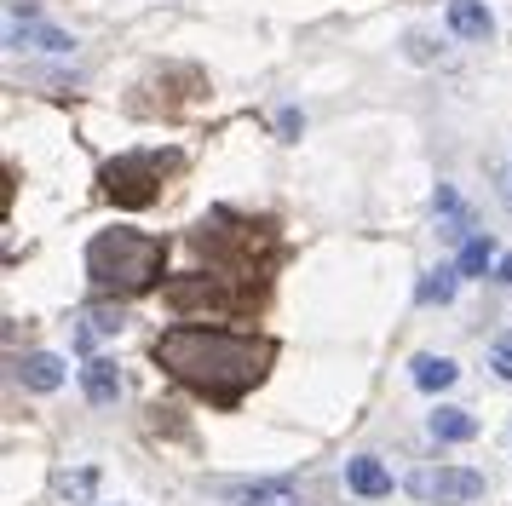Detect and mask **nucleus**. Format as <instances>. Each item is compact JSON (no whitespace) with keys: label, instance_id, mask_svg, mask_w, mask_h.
<instances>
[{"label":"nucleus","instance_id":"nucleus-20","mask_svg":"<svg viewBox=\"0 0 512 506\" xmlns=\"http://www.w3.org/2000/svg\"><path fill=\"white\" fill-rule=\"evenodd\" d=\"M507 196H512V190H507Z\"/></svg>","mask_w":512,"mask_h":506},{"label":"nucleus","instance_id":"nucleus-3","mask_svg":"<svg viewBox=\"0 0 512 506\" xmlns=\"http://www.w3.org/2000/svg\"><path fill=\"white\" fill-rule=\"evenodd\" d=\"M190 242H196V253H208L219 271L254 276V253L271 259L277 230H271V219H248V213H231V207H213L208 219L190 230Z\"/></svg>","mask_w":512,"mask_h":506},{"label":"nucleus","instance_id":"nucleus-19","mask_svg":"<svg viewBox=\"0 0 512 506\" xmlns=\"http://www.w3.org/2000/svg\"><path fill=\"white\" fill-rule=\"evenodd\" d=\"M495 276H501V282L512 288V253H501V265H495Z\"/></svg>","mask_w":512,"mask_h":506},{"label":"nucleus","instance_id":"nucleus-1","mask_svg":"<svg viewBox=\"0 0 512 506\" xmlns=\"http://www.w3.org/2000/svg\"><path fill=\"white\" fill-rule=\"evenodd\" d=\"M156 363L190 386L196 397H208L219 409H236L242 391H254L265 380V368L277 363V340L265 334H231V328H202V322H179L156 334Z\"/></svg>","mask_w":512,"mask_h":506},{"label":"nucleus","instance_id":"nucleus-12","mask_svg":"<svg viewBox=\"0 0 512 506\" xmlns=\"http://www.w3.org/2000/svg\"><path fill=\"white\" fill-rule=\"evenodd\" d=\"M426 426H432V437H438V443H466V437H478V420H472L466 409H438Z\"/></svg>","mask_w":512,"mask_h":506},{"label":"nucleus","instance_id":"nucleus-2","mask_svg":"<svg viewBox=\"0 0 512 506\" xmlns=\"http://www.w3.org/2000/svg\"><path fill=\"white\" fill-rule=\"evenodd\" d=\"M162 265H167V242L150 236V230H98L87 242V276L93 288L104 294H144L162 282Z\"/></svg>","mask_w":512,"mask_h":506},{"label":"nucleus","instance_id":"nucleus-17","mask_svg":"<svg viewBox=\"0 0 512 506\" xmlns=\"http://www.w3.org/2000/svg\"><path fill=\"white\" fill-rule=\"evenodd\" d=\"M64 495H70V501H93V495H98V466L70 472V478H64Z\"/></svg>","mask_w":512,"mask_h":506},{"label":"nucleus","instance_id":"nucleus-10","mask_svg":"<svg viewBox=\"0 0 512 506\" xmlns=\"http://www.w3.org/2000/svg\"><path fill=\"white\" fill-rule=\"evenodd\" d=\"M449 29H455L461 41H484L495 23H489V6H484V0H449Z\"/></svg>","mask_w":512,"mask_h":506},{"label":"nucleus","instance_id":"nucleus-14","mask_svg":"<svg viewBox=\"0 0 512 506\" xmlns=\"http://www.w3.org/2000/svg\"><path fill=\"white\" fill-rule=\"evenodd\" d=\"M127 328V311L121 305H93L87 311V328H81V340H93V334H121Z\"/></svg>","mask_w":512,"mask_h":506},{"label":"nucleus","instance_id":"nucleus-18","mask_svg":"<svg viewBox=\"0 0 512 506\" xmlns=\"http://www.w3.org/2000/svg\"><path fill=\"white\" fill-rule=\"evenodd\" d=\"M489 368H495V374L512 386V334H507V340H495V351H489Z\"/></svg>","mask_w":512,"mask_h":506},{"label":"nucleus","instance_id":"nucleus-9","mask_svg":"<svg viewBox=\"0 0 512 506\" xmlns=\"http://www.w3.org/2000/svg\"><path fill=\"white\" fill-rule=\"evenodd\" d=\"M18 380L29 391H58L64 386V357H52V351H29L24 363H18Z\"/></svg>","mask_w":512,"mask_h":506},{"label":"nucleus","instance_id":"nucleus-4","mask_svg":"<svg viewBox=\"0 0 512 506\" xmlns=\"http://www.w3.org/2000/svg\"><path fill=\"white\" fill-rule=\"evenodd\" d=\"M259 276H236V271H190V276H173L162 282V299L173 311H202L208 322H225V317H248L259 305Z\"/></svg>","mask_w":512,"mask_h":506},{"label":"nucleus","instance_id":"nucleus-16","mask_svg":"<svg viewBox=\"0 0 512 506\" xmlns=\"http://www.w3.org/2000/svg\"><path fill=\"white\" fill-rule=\"evenodd\" d=\"M489 259H495V248H489V236H466L461 265H455V271H461V276H484V271H489Z\"/></svg>","mask_w":512,"mask_h":506},{"label":"nucleus","instance_id":"nucleus-13","mask_svg":"<svg viewBox=\"0 0 512 506\" xmlns=\"http://www.w3.org/2000/svg\"><path fill=\"white\" fill-rule=\"evenodd\" d=\"M455 276H461V271H449V265L426 271V276H420V305H449V299H455Z\"/></svg>","mask_w":512,"mask_h":506},{"label":"nucleus","instance_id":"nucleus-15","mask_svg":"<svg viewBox=\"0 0 512 506\" xmlns=\"http://www.w3.org/2000/svg\"><path fill=\"white\" fill-rule=\"evenodd\" d=\"M242 506H305L288 483H254L248 495H242Z\"/></svg>","mask_w":512,"mask_h":506},{"label":"nucleus","instance_id":"nucleus-11","mask_svg":"<svg viewBox=\"0 0 512 506\" xmlns=\"http://www.w3.org/2000/svg\"><path fill=\"white\" fill-rule=\"evenodd\" d=\"M409 368H415V386L420 391H449L455 380H461V368L449 363V357H432V351H426V357H415Z\"/></svg>","mask_w":512,"mask_h":506},{"label":"nucleus","instance_id":"nucleus-5","mask_svg":"<svg viewBox=\"0 0 512 506\" xmlns=\"http://www.w3.org/2000/svg\"><path fill=\"white\" fill-rule=\"evenodd\" d=\"M167 173H179V156L173 150H127V156L104 161L98 190H104V202H116V207H150L162 196Z\"/></svg>","mask_w":512,"mask_h":506},{"label":"nucleus","instance_id":"nucleus-6","mask_svg":"<svg viewBox=\"0 0 512 506\" xmlns=\"http://www.w3.org/2000/svg\"><path fill=\"white\" fill-rule=\"evenodd\" d=\"M403 489L420 506H472L484 495V472H472V466H420V472L403 478Z\"/></svg>","mask_w":512,"mask_h":506},{"label":"nucleus","instance_id":"nucleus-8","mask_svg":"<svg viewBox=\"0 0 512 506\" xmlns=\"http://www.w3.org/2000/svg\"><path fill=\"white\" fill-rule=\"evenodd\" d=\"M81 391H87V403H98V409H104V403H116V397H121L116 363H110V357H93V363L81 368Z\"/></svg>","mask_w":512,"mask_h":506},{"label":"nucleus","instance_id":"nucleus-7","mask_svg":"<svg viewBox=\"0 0 512 506\" xmlns=\"http://www.w3.org/2000/svg\"><path fill=\"white\" fill-rule=\"evenodd\" d=\"M346 483L357 489V495H363V501H380V495H392V472H386V466H380L374 455H357V460H351V466H346Z\"/></svg>","mask_w":512,"mask_h":506}]
</instances>
